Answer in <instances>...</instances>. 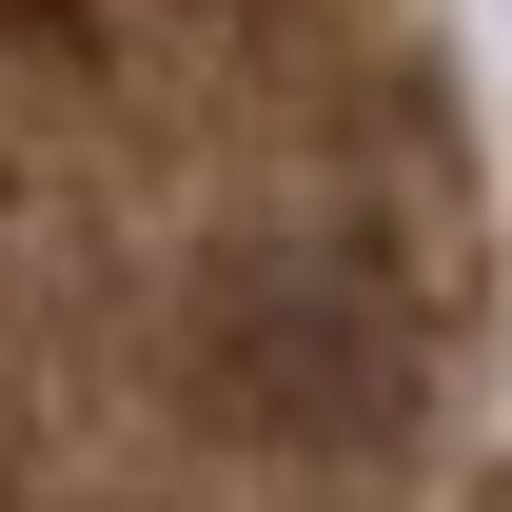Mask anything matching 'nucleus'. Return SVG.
Segmentation results:
<instances>
[{
  "mask_svg": "<svg viewBox=\"0 0 512 512\" xmlns=\"http://www.w3.org/2000/svg\"><path fill=\"white\" fill-rule=\"evenodd\" d=\"M355 335H375V316H335V296H256V316H237V394L355 434V414H394V355H355Z\"/></svg>",
  "mask_w": 512,
  "mask_h": 512,
  "instance_id": "1",
  "label": "nucleus"
}]
</instances>
